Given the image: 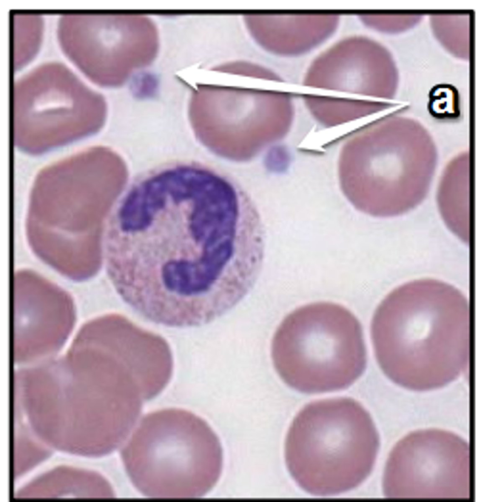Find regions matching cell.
<instances>
[{"mask_svg": "<svg viewBox=\"0 0 481 502\" xmlns=\"http://www.w3.org/2000/svg\"><path fill=\"white\" fill-rule=\"evenodd\" d=\"M97 20L96 79L105 85L121 86L154 60L159 46L157 27L141 14H112Z\"/></svg>", "mask_w": 481, "mask_h": 502, "instance_id": "cell-7", "label": "cell"}, {"mask_svg": "<svg viewBox=\"0 0 481 502\" xmlns=\"http://www.w3.org/2000/svg\"><path fill=\"white\" fill-rule=\"evenodd\" d=\"M470 316L466 298L447 283L420 279L397 287L379 304L371 323L380 368L411 390L454 381L469 367Z\"/></svg>", "mask_w": 481, "mask_h": 502, "instance_id": "cell-2", "label": "cell"}, {"mask_svg": "<svg viewBox=\"0 0 481 502\" xmlns=\"http://www.w3.org/2000/svg\"><path fill=\"white\" fill-rule=\"evenodd\" d=\"M129 477L154 498H197L215 485L222 471L220 442L209 425L187 410L148 414L123 448Z\"/></svg>", "mask_w": 481, "mask_h": 502, "instance_id": "cell-4", "label": "cell"}, {"mask_svg": "<svg viewBox=\"0 0 481 502\" xmlns=\"http://www.w3.org/2000/svg\"><path fill=\"white\" fill-rule=\"evenodd\" d=\"M470 450L441 430L411 433L395 446L384 474L388 498H470Z\"/></svg>", "mask_w": 481, "mask_h": 502, "instance_id": "cell-6", "label": "cell"}, {"mask_svg": "<svg viewBox=\"0 0 481 502\" xmlns=\"http://www.w3.org/2000/svg\"><path fill=\"white\" fill-rule=\"evenodd\" d=\"M428 108L434 116L445 117L459 113V93L454 85L440 83L433 86L428 93Z\"/></svg>", "mask_w": 481, "mask_h": 502, "instance_id": "cell-8", "label": "cell"}, {"mask_svg": "<svg viewBox=\"0 0 481 502\" xmlns=\"http://www.w3.org/2000/svg\"><path fill=\"white\" fill-rule=\"evenodd\" d=\"M379 437L366 409L349 398L312 402L296 414L286 438L288 471L297 485L319 496L359 486L374 466Z\"/></svg>", "mask_w": 481, "mask_h": 502, "instance_id": "cell-3", "label": "cell"}, {"mask_svg": "<svg viewBox=\"0 0 481 502\" xmlns=\"http://www.w3.org/2000/svg\"><path fill=\"white\" fill-rule=\"evenodd\" d=\"M264 236L245 193L214 179H176L151 189L120 217L118 264L169 301L214 305L250 290Z\"/></svg>", "mask_w": 481, "mask_h": 502, "instance_id": "cell-1", "label": "cell"}, {"mask_svg": "<svg viewBox=\"0 0 481 502\" xmlns=\"http://www.w3.org/2000/svg\"><path fill=\"white\" fill-rule=\"evenodd\" d=\"M271 354L283 381L305 394L346 389L367 366L359 321L347 308L330 302L305 305L286 316L274 334Z\"/></svg>", "mask_w": 481, "mask_h": 502, "instance_id": "cell-5", "label": "cell"}]
</instances>
